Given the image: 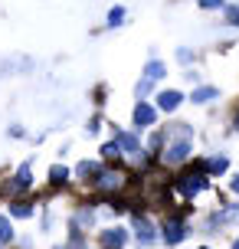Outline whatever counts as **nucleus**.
I'll list each match as a JSON object with an SVG mask.
<instances>
[{
    "mask_svg": "<svg viewBox=\"0 0 239 249\" xmlns=\"http://www.w3.org/2000/svg\"><path fill=\"white\" fill-rule=\"evenodd\" d=\"M226 20L233 26H239V7H229V10H226Z\"/></svg>",
    "mask_w": 239,
    "mask_h": 249,
    "instance_id": "19",
    "label": "nucleus"
},
{
    "mask_svg": "<svg viewBox=\"0 0 239 249\" xmlns=\"http://www.w3.org/2000/svg\"><path fill=\"white\" fill-rule=\"evenodd\" d=\"M210 99H216V89H210V86H203V89L193 92V102H210Z\"/></svg>",
    "mask_w": 239,
    "mask_h": 249,
    "instance_id": "10",
    "label": "nucleus"
},
{
    "mask_svg": "<svg viewBox=\"0 0 239 249\" xmlns=\"http://www.w3.org/2000/svg\"><path fill=\"white\" fill-rule=\"evenodd\" d=\"M121 17H125V10H121V7H115V10L108 13V23H112V26H118V23H121Z\"/></svg>",
    "mask_w": 239,
    "mask_h": 249,
    "instance_id": "18",
    "label": "nucleus"
},
{
    "mask_svg": "<svg viewBox=\"0 0 239 249\" xmlns=\"http://www.w3.org/2000/svg\"><path fill=\"white\" fill-rule=\"evenodd\" d=\"M151 92V79H144V82H138V95H148Z\"/></svg>",
    "mask_w": 239,
    "mask_h": 249,
    "instance_id": "22",
    "label": "nucleus"
},
{
    "mask_svg": "<svg viewBox=\"0 0 239 249\" xmlns=\"http://www.w3.org/2000/svg\"><path fill=\"white\" fill-rule=\"evenodd\" d=\"M233 190H236V194H239V177H236V180H233Z\"/></svg>",
    "mask_w": 239,
    "mask_h": 249,
    "instance_id": "23",
    "label": "nucleus"
},
{
    "mask_svg": "<svg viewBox=\"0 0 239 249\" xmlns=\"http://www.w3.org/2000/svg\"><path fill=\"white\" fill-rule=\"evenodd\" d=\"M203 10H213V7H223V0H200Z\"/></svg>",
    "mask_w": 239,
    "mask_h": 249,
    "instance_id": "21",
    "label": "nucleus"
},
{
    "mask_svg": "<svg viewBox=\"0 0 239 249\" xmlns=\"http://www.w3.org/2000/svg\"><path fill=\"white\" fill-rule=\"evenodd\" d=\"M180 190H184V194H187V197H193V194H200L203 187H206V180H203L200 174H187V177H180Z\"/></svg>",
    "mask_w": 239,
    "mask_h": 249,
    "instance_id": "2",
    "label": "nucleus"
},
{
    "mask_svg": "<svg viewBox=\"0 0 239 249\" xmlns=\"http://www.w3.org/2000/svg\"><path fill=\"white\" fill-rule=\"evenodd\" d=\"M102 154H105V158H115V154H118V144H115V141H108V144L102 148Z\"/></svg>",
    "mask_w": 239,
    "mask_h": 249,
    "instance_id": "20",
    "label": "nucleus"
},
{
    "mask_svg": "<svg viewBox=\"0 0 239 249\" xmlns=\"http://www.w3.org/2000/svg\"><path fill=\"white\" fill-rule=\"evenodd\" d=\"M118 184H121V177H118V174H102L99 177V187H118Z\"/></svg>",
    "mask_w": 239,
    "mask_h": 249,
    "instance_id": "14",
    "label": "nucleus"
},
{
    "mask_svg": "<svg viewBox=\"0 0 239 249\" xmlns=\"http://www.w3.org/2000/svg\"><path fill=\"white\" fill-rule=\"evenodd\" d=\"M135 122L144 128V124H154V108L151 105H144V102H138L135 105Z\"/></svg>",
    "mask_w": 239,
    "mask_h": 249,
    "instance_id": "6",
    "label": "nucleus"
},
{
    "mask_svg": "<svg viewBox=\"0 0 239 249\" xmlns=\"http://www.w3.org/2000/svg\"><path fill=\"white\" fill-rule=\"evenodd\" d=\"M187 154H190V141H177V144H171V148H167V154H164V158H167V164H180Z\"/></svg>",
    "mask_w": 239,
    "mask_h": 249,
    "instance_id": "3",
    "label": "nucleus"
},
{
    "mask_svg": "<svg viewBox=\"0 0 239 249\" xmlns=\"http://www.w3.org/2000/svg\"><path fill=\"white\" fill-rule=\"evenodd\" d=\"M236 128H239V118H236Z\"/></svg>",
    "mask_w": 239,
    "mask_h": 249,
    "instance_id": "25",
    "label": "nucleus"
},
{
    "mask_svg": "<svg viewBox=\"0 0 239 249\" xmlns=\"http://www.w3.org/2000/svg\"><path fill=\"white\" fill-rule=\"evenodd\" d=\"M135 230H138V239H141V246H151L154 243V226L144 220V216H138L135 220Z\"/></svg>",
    "mask_w": 239,
    "mask_h": 249,
    "instance_id": "4",
    "label": "nucleus"
},
{
    "mask_svg": "<svg viewBox=\"0 0 239 249\" xmlns=\"http://www.w3.org/2000/svg\"><path fill=\"white\" fill-rule=\"evenodd\" d=\"M115 144H118V148H125L128 154H135V151H138V138H135V135H125V131H121V135L115 138Z\"/></svg>",
    "mask_w": 239,
    "mask_h": 249,
    "instance_id": "9",
    "label": "nucleus"
},
{
    "mask_svg": "<svg viewBox=\"0 0 239 249\" xmlns=\"http://www.w3.org/2000/svg\"><path fill=\"white\" fill-rule=\"evenodd\" d=\"M144 75H148V79H161V75H164V66H161V62H148Z\"/></svg>",
    "mask_w": 239,
    "mask_h": 249,
    "instance_id": "13",
    "label": "nucleus"
},
{
    "mask_svg": "<svg viewBox=\"0 0 239 249\" xmlns=\"http://www.w3.org/2000/svg\"><path fill=\"white\" fill-rule=\"evenodd\" d=\"M76 171H79L82 177H88V174H99V164H92V161H82V164L76 167Z\"/></svg>",
    "mask_w": 239,
    "mask_h": 249,
    "instance_id": "15",
    "label": "nucleus"
},
{
    "mask_svg": "<svg viewBox=\"0 0 239 249\" xmlns=\"http://www.w3.org/2000/svg\"><path fill=\"white\" fill-rule=\"evenodd\" d=\"M23 187H30V164H20V171H17V180L10 184V194H20Z\"/></svg>",
    "mask_w": 239,
    "mask_h": 249,
    "instance_id": "8",
    "label": "nucleus"
},
{
    "mask_svg": "<svg viewBox=\"0 0 239 249\" xmlns=\"http://www.w3.org/2000/svg\"><path fill=\"white\" fill-rule=\"evenodd\" d=\"M10 213H13V216H20V220H26V216H30L33 210H30V207H23V203H13V207H10Z\"/></svg>",
    "mask_w": 239,
    "mask_h": 249,
    "instance_id": "16",
    "label": "nucleus"
},
{
    "mask_svg": "<svg viewBox=\"0 0 239 249\" xmlns=\"http://www.w3.org/2000/svg\"><path fill=\"white\" fill-rule=\"evenodd\" d=\"M180 99H184L180 92H174V89H167V92H161V95H157V105H161L164 112H174L177 105H180Z\"/></svg>",
    "mask_w": 239,
    "mask_h": 249,
    "instance_id": "5",
    "label": "nucleus"
},
{
    "mask_svg": "<svg viewBox=\"0 0 239 249\" xmlns=\"http://www.w3.org/2000/svg\"><path fill=\"white\" fill-rule=\"evenodd\" d=\"M206 167H210L213 174H223V171H226V167H229V161H226V158H213V161L206 164Z\"/></svg>",
    "mask_w": 239,
    "mask_h": 249,
    "instance_id": "12",
    "label": "nucleus"
},
{
    "mask_svg": "<svg viewBox=\"0 0 239 249\" xmlns=\"http://www.w3.org/2000/svg\"><path fill=\"white\" fill-rule=\"evenodd\" d=\"M184 236H187V226H184V220H177V216H171V220L164 223V239H167V246H174V243H180Z\"/></svg>",
    "mask_w": 239,
    "mask_h": 249,
    "instance_id": "1",
    "label": "nucleus"
},
{
    "mask_svg": "<svg viewBox=\"0 0 239 249\" xmlns=\"http://www.w3.org/2000/svg\"><path fill=\"white\" fill-rule=\"evenodd\" d=\"M10 239H13L10 220H7V216H0V243H10Z\"/></svg>",
    "mask_w": 239,
    "mask_h": 249,
    "instance_id": "11",
    "label": "nucleus"
},
{
    "mask_svg": "<svg viewBox=\"0 0 239 249\" xmlns=\"http://www.w3.org/2000/svg\"><path fill=\"white\" fill-rule=\"evenodd\" d=\"M102 243L108 249H121L125 246V230H108V233H102Z\"/></svg>",
    "mask_w": 239,
    "mask_h": 249,
    "instance_id": "7",
    "label": "nucleus"
},
{
    "mask_svg": "<svg viewBox=\"0 0 239 249\" xmlns=\"http://www.w3.org/2000/svg\"><path fill=\"white\" fill-rule=\"evenodd\" d=\"M50 174H52V180H56V184H59V180H66V177H69V171H66V167H59V164H56V167H52Z\"/></svg>",
    "mask_w": 239,
    "mask_h": 249,
    "instance_id": "17",
    "label": "nucleus"
},
{
    "mask_svg": "<svg viewBox=\"0 0 239 249\" xmlns=\"http://www.w3.org/2000/svg\"><path fill=\"white\" fill-rule=\"evenodd\" d=\"M233 249H239V239H236V243H233Z\"/></svg>",
    "mask_w": 239,
    "mask_h": 249,
    "instance_id": "24",
    "label": "nucleus"
}]
</instances>
